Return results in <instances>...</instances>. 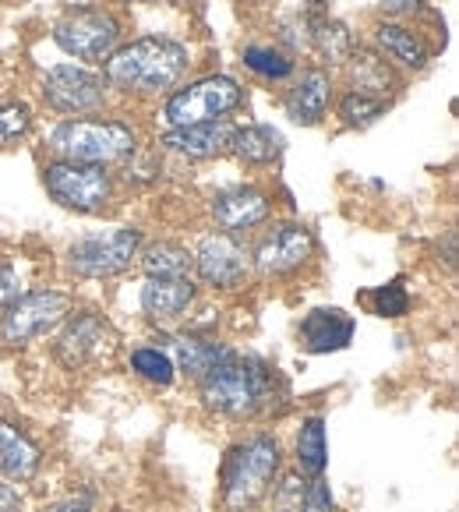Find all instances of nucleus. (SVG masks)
I'll return each instance as SVG.
<instances>
[{
  "label": "nucleus",
  "instance_id": "nucleus-36",
  "mask_svg": "<svg viewBox=\"0 0 459 512\" xmlns=\"http://www.w3.org/2000/svg\"><path fill=\"white\" fill-rule=\"evenodd\" d=\"M22 509V495L11 484H0V512H18Z\"/></svg>",
  "mask_w": 459,
  "mask_h": 512
},
{
  "label": "nucleus",
  "instance_id": "nucleus-14",
  "mask_svg": "<svg viewBox=\"0 0 459 512\" xmlns=\"http://www.w3.org/2000/svg\"><path fill=\"white\" fill-rule=\"evenodd\" d=\"M332 92H336V85H332L329 68L311 64V68L297 71L294 85L283 92V113L294 124H301V128H315V124L325 121V113H329Z\"/></svg>",
  "mask_w": 459,
  "mask_h": 512
},
{
  "label": "nucleus",
  "instance_id": "nucleus-25",
  "mask_svg": "<svg viewBox=\"0 0 459 512\" xmlns=\"http://www.w3.org/2000/svg\"><path fill=\"white\" fill-rule=\"evenodd\" d=\"M241 64L262 82H286L297 75V61L276 43H248L241 50Z\"/></svg>",
  "mask_w": 459,
  "mask_h": 512
},
{
  "label": "nucleus",
  "instance_id": "nucleus-33",
  "mask_svg": "<svg viewBox=\"0 0 459 512\" xmlns=\"http://www.w3.org/2000/svg\"><path fill=\"white\" fill-rule=\"evenodd\" d=\"M301 512H332V491L325 477H311V484L301 491Z\"/></svg>",
  "mask_w": 459,
  "mask_h": 512
},
{
  "label": "nucleus",
  "instance_id": "nucleus-19",
  "mask_svg": "<svg viewBox=\"0 0 459 512\" xmlns=\"http://www.w3.org/2000/svg\"><path fill=\"white\" fill-rule=\"evenodd\" d=\"M195 297H198V287L191 276H181V279L149 276L142 287V311L152 322H177V318L188 315Z\"/></svg>",
  "mask_w": 459,
  "mask_h": 512
},
{
  "label": "nucleus",
  "instance_id": "nucleus-2",
  "mask_svg": "<svg viewBox=\"0 0 459 512\" xmlns=\"http://www.w3.org/2000/svg\"><path fill=\"white\" fill-rule=\"evenodd\" d=\"M272 385H276V368H269L258 357L223 347L212 368L198 378V396L212 414L244 421L272 400Z\"/></svg>",
  "mask_w": 459,
  "mask_h": 512
},
{
  "label": "nucleus",
  "instance_id": "nucleus-21",
  "mask_svg": "<svg viewBox=\"0 0 459 512\" xmlns=\"http://www.w3.org/2000/svg\"><path fill=\"white\" fill-rule=\"evenodd\" d=\"M283 152H286V138L272 124H244V128H234V138H230V156L237 163L251 166V170L279 163Z\"/></svg>",
  "mask_w": 459,
  "mask_h": 512
},
{
  "label": "nucleus",
  "instance_id": "nucleus-5",
  "mask_svg": "<svg viewBox=\"0 0 459 512\" xmlns=\"http://www.w3.org/2000/svg\"><path fill=\"white\" fill-rule=\"evenodd\" d=\"M244 103V89L230 75H205L195 82L181 85L159 106L166 128H191V124H212L226 121L237 106Z\"/></svg>",
  "mask_w": 459,
  "mask_h": 512
},
{
  "label": "nucleus",
  "instance_id": "nucleus-23",
  "mask_svg": "<svg viewBox=\"0 0 459 512\" xmlns=\"http://www.w3.org/2000/svg\"><path fill=\"white\" fill-rule=\"evenodd\" d=\"M39 445L18 424L0 421V474L8 481H29L39 470Z\"/></svg>",
  "mask_w": 459,
  "mask_h": 512
},
{
  "label": "nucleus",
  "instance_id": "nucleus-1",
  "mask_svg": "<svg viewBox=\"0 0 459 512\" xmlns=\"http://www.w3.org/2000/svg\"><path fill=\"white\" fill-rule=\"evenodd\" d=\"M191 68L188 43L174 36H138L121 43L103 61V78L110 92L131 99H159L181 85Z\"/></svg>",
  "mask_w": 459,
  "mask_h": 512
},
{
  "label": "nucleus",
  "instance_id": "nucleus-15",
  "mask_svg": "<svg viewBox=\"0 0 459 512\" xmlns=\"http://www.w3.org/2000/svg\"><path fill=\"white\" fill-rule=\"evenodd\" d=\"M237 124L230 121H212V124H191V128H166L159 135V152L177 159H188V163H205V159H216L223 152H230V138H234Z\"/></svg>",
  "mask_w": 459,
  "mask_h": 512
},
{
  "label": "nucleus",
  "instance_id": "nucleus-29",
  "mask_svg": "<svg viewBox=\"0 0 459 512\" xmlns=\"http://www.w3.org/2000/svg\"><path fill=\"white\" fill-rule=\"evenodd\" d=\"M131 371H135L138 378H145V382L152 385H174V357L166 354V350L159 347H138L135 354H131Z\"/></svg>",
  "mask_w": 459,
  "mask_h": 512
},
{
  "label": "nucleus",
  "instance_id": "nucleus-9",
  "mask_svg": "<svg viewBox=\"0 0 459 512\" xmlns=\"http://www.w3.org/2000/svg\"><path fill=\"white\" fill-rule=\"evenodd\" d=\"M142 251V230L138 226H117L106 234H85L68 248V269L82 279L121 276Z\"/></svg>",
  "mask_w": 459,
  "mask_h": 512
},
{
  "label": "nucleus",
  "instance_id": "nucleus-12",
  "mask_svg": "<svg viewBox=\"0 0 459 512\" xmlns=\"http://www.w3.org/2000/svg\"><path fill=\"white\" fill-rule=\"evenodd\" d=\"M311 255H315V234L297 219H286L258 241V248L251 251V265L262 276H286V272H297L304 262H311Z\"/></svg>",
  "mask_w": 459,
  "mask_h": 512
},
{
  "label": "nucleus",
  "instance_id": "nucleus-26",
  "mask_svg": "<svg viewBox=\"0 0 459 512\" xmlns=\"http://www.w3.org/2000/svg\"><path fill=\"white\" fill-rule=\"evenodd\" d=\"M166 343H170V350H174V357H177L174 368H181L184 375H191V378H202L205 371L212 368V361L223 354L219 343L195 336V332H174V336H166Z\"/></svg>",
  "mask_w": 459,
  "mask_h": 512
},
{
  "label": "nucleus",
  "instance_id": "nucleus-31",
  "mask_svg": "<svg viewBox=\"0 0 459 512\" xmlns=\"http://www.w3.org/2000/svg\"><path fill=\"white\" fill-rule=\"evenodd\" d=\"M368 304L375 308V315H382V318H403L410 311V294H407V287H403V279H389V283L371 290Z\"/></svg>",
  "mask_w": 459,
  "mask_h": 512
},
{
  "label": "nucleus",
  "instance_id": "nucleus-4",
  "mask_svg": "<svg viewBox=\"0 0 459 512\" xmlns=\"http://www.w3.org/2000/svg\"><path fill=\"white\" fill-rule=\"evenodd\" d=\"M279 474V442L272 435H251L230 449L223 463V502L230 509H248L269 495Z\"/></svg>",
  "mask_w": 459,
  "mask_h": 512
},
{
  "label": "nucleus",
  "instance_id": "nucleus-6",
  "mask_svg": "<svg viewBox=\"0 0 459 512\" xmlns=\"http://www.w3.org/2000/svg\"><path fill=\"white\" fill-rule=\"evenodd\" d=\"M43 188L64 209L96 216V212L110 209L113 195H117V177L110 174V166L53 159V163L43 166Z\"/></svg>",
  "mask_w": 459,
  "mask_h": 512
},
{
  "label": "nucleus",
  "instance_id": "nucleus-20",
  "mask_svg": "<svg viewBox=\"0 0 459 512\" xmlns=\"http://www.w3.org/2000/svg\"><path fill=\"white\" fill-rule=\"evenodd\" d=\"M375 50L382 53L389 64H399L407 71H424L431 61V50L417 29L403 22H375Z\"/></svg>",
  "mask_w": 459,
  "mask_h": 512
},
{
  "label": "nucleus",
  "instance_id": "nucleus-7",
  "mask_svg": "<svg viewBox=\"0 0 459 512\" xmlns=\"http://www.w3.org/2000/svg\"><path fill=\"white\" fill-rule=\"evenodd\" d=\"M53 43L82 64H103L121 46V18L99 4L68 8L53 22Z\"/></svg>",
  "mask_w": 459,
  "mask_h": 512
},
{
  "label": "nucleus",
  "instance_id": "nucleus-22",
  "mask_svg": "<svg viewBox=\"0 0 459 512\" xmlns=\"http://www.w3.org/2000/svg\"><path fill=\"white\" fill-rule=\"evenodd\" d=\"M308 50L315 53L325 68H336L354 50V36L339 18H329L322 11H308Z\"/></svg>",
  "mask_w": 459,
  "mask_h": 512
},
{
  "label": "nucleus",
  "instance_id": "nucleus-28",
  "mask_svg": "<svg viewBox=\"0 0 459 512\" xmlns=\"http://www.w3.org/2000/svg\"><path fill=\"white\" fill-rule=\"evenodd\" d=\"M385 110H389V99H378V96H368V92H354L347 89L343 96H339L336 103V117L343 128H371V124L378 121V117H385Z\"/></svg>",
  "mask_w": 459,
  "mask_h": 512
},
{
  "label": "nucleus",
  "instance_id": "nucleus-17",
  "mask_svg": "<svg viewBox=\"0 0 459 512\" xmlns=\"http://www.w3.org/2000/svg\"><path fill=\"white\" fill-rule=\"evenodd\" d=\"M347 68V82L354 92H368V96H396L403 89V78H399L396 64H389L375 46H354L350 57L343 61Z\"/></svg>",
  "mask_w": 459,
  "mask_h": 512
},
{
  "label": "nucleus",
  "instance_id": "nucleus-34",
  "mask_svg": "<svg viewBox=\"0 0 459 512\" xmlns=\"http://www.w3.org/2000/svg\"><path fill=\"white\" fill-rule=\"evenodd\" d=\"M15 297H18V269L8 258H0V311L8 308Z\"/></svg>",
  "mask_w": 459,
  "mask_h": 512
},
{
  "label": "nucleus",
  "instance_id": "nucleus-30",
  "mask_svg": "<svg viewBox=\"0 0 459 512\" xmlns=\"http://www.w3.org/2000/svg\"><path fill=\"white\" fill-rule=\"evenodd\" d=\"M32 131V106L22 99L0 103V149H11Z\"/></svg>",
  "mask_w": 459,
  "mask_h": 512
},
{
  "label": "nucleus",
  "instance_id": "nucleus-24",
  "mask_svg": "<svg viewBox=\"0 0 459 512\" xmlns=\"http://www.w3.org/2000/svg\"><path fill=\"white\" fill-rule=\"evenodd\" d=\"M145 276H163V279H181L195 272V251H188L177 241H156L149 248L138 251Z\"/></svg>",
  "mask_w": 459,
  "mask_h": 512
},
{
  "label": "nucleus",
  "instance_id": "nucleus-27",
  "mask_svg": "<svg viewBox=\"0 0 459 512\" xmlns=\"http://www.w3.org/2000/svg\"><path fill=\"white\" fill-rule=\"evenodd\" d=\"M329 463V442H325V421L308 417L297 431V467L308 477H322Z\"/></svg>",
  "mask_w": 459,
  "mask_h": 512
},
{
  "label": "nucleus",
  "instance_id": "nucleus-8",
  "mask_svg": "<svg viewBox=\"0 0 459 512\" xmlns=\"http://www.w3.org/2000/svg\"><path fill=\"white\" fill-rule=\"evenodd\" d=\"M43 103L61 117H92L103 113L110 103V85H106L103 71L82 68V64H57L43 75L39 82Z\"/></svg>",
  "mask_w": 459,
  "mask_h": 512
},
{
  "label": "nucleus",
  "instance_id": "nucleus-16",
  "mask_svg": "<svg viewBox=\"0 0 459 512\" xmlns=\"http://www.w3.org/2000/svg\"><path fill=\"white\" fill-rule=\"evenodd\" d=\"M110 343H113L110 322L99 318L96 311H78V315L64 325L61 339H57V361L68 364V368H85V364L96 361Z\"/></svg>",
  "mask_w": 459,
  "mask_h": 512
},
{
  "label": "nucleus",
  "instance_id": "nucleus-35",
  "mask_svg": "<svg viewBox=\"0 0 459 512\" xmlns=\"http://www.w3.org/2000/svg\"><path fill=\"white\" fill-rule=\"evenodd\" d=\"M92 505H96V495L92 491H78V495H68L64 502L50 505L43 512H92Z\"/></svg>",
  "mask_w": 459,
  "mask_h": 512
},
{
  "label": "nucleus",
  "instance_id": "nucleus-10",
  "mask_svg": "<svg viewBox=\"0 0 459 512\" xmlns=\"http://www.w3.org/2000/svg\"><path fill=\"white\" fill-rule=\"evenodd\" d=\"M71 315V297L61 290H29L18 294L0 315V339L11 347H25L32 339L53 332Z\"/></svg>",
  "mask_w": 459,
  "mask_h": 512
},
{
  "label": "nucleus",
  "instance_id": "nucleus-38",
  "mask_svg": "<svg viewBox=\"0 0 459 512\" xmlns=\"http://www.w3.org/2000/svg\"><path fill=\"white\" fill-rule=\"evenodd\" d=\"M297 8H304V11H322L325 8V0H294Z\"/></svg>",
  "mask_w": 459,
  "mask_h": 512
},
{
  "label": "nucleus",
  "instance_id": "nucleus-39",
  "mask_svg": "<svg viewBox=\"0 0 459 512\" xmlns=\"http://www.w3.org/2000/svg\"><path fill=\"white\" fill-rule=\"evenodd\" d=\"M124 4H181V0H124Z\"/></svg>",
  "mask_w": 459,
  "mask_h": 512
},
{
  "label": "nucleus",
  "instance_id": "nucleus-18",
  "mask_svg": "<svg viewBox=\"0 0 459 512\" xmlns=\"http://www.w3.org/2000/svg\"><path fill=\"white\" fill-rule=\"evenodd\" d=\"M354 329V315H347L343 308H315L301 322V347L308 354H336L350 347Z\"/></svg>",
  "mask_w": 459,
  "mask_h": 512
},
{
  "label": "nucleus",
  "instance_id": "nucleus-11",
  "mask_svg": "<svg viewBox=\"0 0 459 512\" xmlns=\"http://www.w3.org/2000/svg\"><path fill=\"white\" fill-rule=\"evenodd\" d=\"M195 272L205 287L212 290H237L251 276V251L237 241V234H216L202 237L195 251Z\"/></svg>",
  "mask_w": 459,
  "mask_h": 512
},
{
  "label": "nucleus",
  "instance_id": "nucleus-13",
  "mask_svg": "<svg viewBox=\"0 0 459 512\" xmlns=\"http://www.w3.org/2000/svg\"><path fill=\"white\" fill-rule=\"evenodd\" d=\"M209 219L223 234H244L272 219V195L258 184H234L209 198Z\"/></svg>",
  "mask_w": 459,
  "mask_h": 512
},
{
  "label": "nucleus",
  "instance_id": "nucleus-37",
  "mask_svg": "<svg viewBox=\"0 0 459 512\" xmlns=\"http://www.w3.org/2000/svg\"><path fill=\"white\" fill-rule=\"evenodd\" d=\"M417 8H421V0H382L385 15H410Z\"/></svg>",
  "mask_w": 459,
  "mask_h": 512
},
{
  "label": "nucleus",
  "instance_id": "nucleus-3",
  "mask_svg": "<svg viewBox=\"0 0 459 512\" xmlns=\"http://www.w3.org/2000/svg\"><path fill=\"white\" fill-rule=\"evenodd\" d=\"M53 159L89 166H121L138 149V131L121 117H68L46 138Z\"/></svg>",
  "mask_w": 459,
  "mask_h": 512
},
{
  "label": "nucleus",
  "instance_id": "nucleus-32",
  "mask_svg": "<svg viewBox=\"0 0 459 512\" xmlns=\"http://www.w3.org/2000/svg\"><path fill=\"white\" fill-rule=\"evenodd\" d=\"M124 181L128 184H138V188H145V184H156L159 177H163V163H159V149L156 152H142L135 149L128 159H124Z\"/></svg>",
  "mask_w": 459,
  "mask_h": 512
}]
</instances>
